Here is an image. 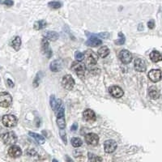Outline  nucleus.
Returning <instances> with one entry per match:
<instances>
[{"instance_id": "f257e3e1", "label": "nucleus", "mask_w": 162, "mask_h": 162, "mask_svg": "<svg viewBox=\"0 0 162 162\" xmlns=\"http://www.w3.org/2000/svg\"><path fill=\"white\" fill-rule=\"evenodd\" d=\"M71 69L76 73L77 76H79L80 78H82L84 76L86 66L83 63L76 61V62L72 63V66H71Z\"/></svg>"}, {"instance_id": "f03ea898", "label": "nucleus", "mask_w": 162, "mask_h": 162, "mask_svg": "<svg viewBox=\"0 0 162 162\" xmlns=\"http://www.w3.org/2000/svg\"><path fill=\"white\" fill-rule=\"evenodd\" d=\"M2 122H3V124L4 127H8V128L14 127L17 125V118L12 114L4 115L2 118Z\"/></svg>"}, {"instance_id": "7ed1b4c3", "label": "nucleus", "mask_w": 162, "mask_h": 162, "mask_svg": "<svg viewBox=\"0 0 162 162\" xmlns=\"http://www.w3.org/2000/svg\"><path fill=\"white\" fill-rule=\"evenodd\" d=\"M12 103V97L7 92H0V106L3 108H8Z\"/></svg>"}, {"instance_id": "20e7f679", "label": "nucleus", "mask_w": 162, "mask_h": 162, "mask_svg": "<svg viewBox=\"0 0 162 162\" xmlns=\"http://www.w3.org/2000/svg\"><path fill=\"white\" fill-rule=\"evenodd\" d=\"M2 140L7 145H13L17 142V136L13 131H8L2 136Z\"/></svg>"}, {"instance_id": "39448f33", "label": "nucleus", "mask_w": 162, "mask_h": 162, "mask_svg": "<svg viewBox=\"0 0 162 162\" xmlns=\"http://www.w3.org/2000/svg\"><path fill=\"white\" fill-rule=\"evenodd\" d=\"M75 79L71 75H66L62 79V85L67 90H72L75 86Z\"/></svg>"}, {"instance_id": "423d86ee", "label": "nucleus", "mask_w": 162, "mask_h": 162, "mask_svg": "<svg viewBox=\"0 0 162 162\" xmlns=\"http://www.w3.org/2000/svg\"><path fill=\"white\" fill-rule=\"evenodd\" d=\"M85 142L87 143V144L90 145V146H97L99 143V136L95 134V133H88L85 137Z\"/></svg>"}, {"instance_id": "0eeeda50", "label": "nucleus", "mask_w": 162, "mask_h": 162, "mask_svg": "<svg viewBox=\"0 0 162 162\" xmlns=\"http://www.w3.org/2000/svg\"><path fill=\"white\" fill-rule=\"evenodd\" d=\"M119 59L124 64H128L132 61V54L127 49H122L119 53Z\"/></svg>"}, {"instance_id": "6e6552de", "label": "nucleus", "mask_w": 162, "mask_h": 162, "mask_svg": "<svg viewBox=\"0 0 162 162\" xmlns=\"http://www.w3.org/2000/svg\"><path fill=\"white\" fill-rule=\"evenodd\" d=\"M117 143L113 140H108L104 142V149L106 153H112L117 149Z\"/></svg>"}, {"instance_id": "1a4fd4ad", "label": "nucleus", "mask_w": 162, "mask_h": 162, "mask_svg": "<svg viewBox=\"0 0 162 162\" xmlns=\"http://www.w3.org/2000/svg\"><path fill=\"white\" fill-rule=\"evenodd\" d=\"M41 48H42V54L47 57L48 58H49L50 57L52 56L53 52H52V50H51L50 47H49V42H48V41H47L46 39H45V38L42 41V45H41Z\"/></svg>"}, {"instance_id": "9d476101", "label": "nucleus", "mask_w": 162, "mask_h": 162, "mask_svg": "<svg viewBox=\"0 0 162 162\" xmlns=\"http://www.w3.org/2000/svg\"><path fill=\"white\" fill-rule=\"evenodd\" d=\"M102 44V40L99 39L95 34H90V37H88V40L86 42V45L89 47H97Z\"/></svg>"}, {"instance_id": "9b49d317", "label": "nucleus", "mask_w": 162, "mask_h": 162, "mask_svg": "<svg viewBox=\"0 0 162 162\" xmlns=\"http://www.w3.org/2000/svg\"><path fill=\"white\" fill-rule=\"evenodd\" d=\"M8 155L12 158H17L22 155V150L17 145H11L8 149Z\"/></svg>"}, {"instance_id": "f8f14e48", "label": "nucleus", "mask_w": 162, "mask_h": 162, "mask_svg": "<svg viewBox=\"0 0 162 162\" xmlns=\"http://www.w3.org/2000/svg\"><path fill=\"white\" fill-rule=\"evenodd\" d=\"M148 78L151 79V81L152 82L157 83L161 79V71L159 69L151 70L148 73Z\"/></svg>"}, {"instance_id": "ddd939ff", "label": "nucleus", "mask_w": 162, "mask_h": 162, "mask_svg": "<svg viewBox=\"0 0 162 162\" xmlns=\"http://www.w3.org/2000/svg\"><path fill=\"white\" fill-rule=\"evenodd\" d=\"M83 118L86 122H93L97 119V117H96V113H94L93 110H92L90 109H85L83 112Z\"/></svg>"}, {"instance_id": "4468645a", "label": "nucleus", "mask_w": 162, "mask_h": 162, "mask_svg": "<svg viewBox=\"0 0 162 162\" xmlns=\"http://www.w3.org/2000/svg\"><path fill=\"white\" fill-rule=\"evenodd\" d=\"M136 71L139 72H144L147 69V64L145 60H143V58H137L135 61V64H134Z\"/></svg>"}, {"instance_id": "2eb2a0df", "label": "nucleus", "mask_w": 162, "mask_h": 162, "mask_svg": "<svg viewBox=\"0 0 162 162\" xmlns=\"http://www.w3.org/2000/svg\"><path fill=\"white\" fill-rule=\"evenodd\" d=\"M109 93L112 95L113 97L115 98L122 97L123 96V94H124L123 90L120 87L117 86V85H113V86L110 87L109 89Z\"/></svg>"}, {"instance_id": "dca6fc26", "label": "nucleus", "mask_w": 162, "mask_h": 162, "mask_svg": "<svg viewBox=\"0 0 162 162\" xmlns=\"http://www.w3.org/2000/svg\"><path fill=\"white\" fill-rule=\"evenodd\" d=\"M86 62L87 64L88 65V67H93L97 64V56L93 52L91 51H88L86 53Z\"/></svg>"}, {"instance_id": "f3484780", "label": "nucleus", "mask_w": 162, "mask_h": 162, "mask_svg": "<svg viewBox=\"0 0 162 162\" xmlns=\"http://www.w3.org/2000/svg\"><path fill=\"white\" fill-rule=\"evenodd\" d=\"M43 36H44L45 39L49 40V41H52V42H55L59 38L58 33L57 32H55V31H48V32H45V33L43 34Z\"/></svg>"}, {"instance_id": "a211bd4d", "label": "nucleus", "mask_w": 162, "mask_h": 162, "mask_svg": "<svg viewBox=\"0 0 162 162\" xmlns=\"http://www.w3.org/2000/svg\"><path fill=\"white\" fill-rule=\"evenodd\" d=\"M49 68L51 70V72H60L63 68V63H62V61L56 59V60H54L50 65H49Z\"/></svg>"}, {"instance_id": "6ab92c4d", "label": "nucleus", "mask_w": 162, "mask_h": 162, "mask_svg": "<svg viewBox=\"0 0 162 162\" xmlns=\"http://www.w3.org/2000/svg\"><path fill=\"white\" fill-rule=\"evenodd\" d=\"M148 95L149 97L153 99V100H156L160 97V92L157 89V88L155 86H151L148 89Z\"/></svg>"}, {"instance_id": "aec40b11", "label": "nucleus", "mask_w": 162, "mask_h": 162, "mask_svg": "<svg viewBox=\"0 0 162 162\" xmlns=\"http://www.w3.org/2000/svg\"><path fill=\"white\" fill-rule=\"evenodd\" d=\"M21 44H22V41H21V38L16 36L11 42V46L15 49V51H18L20 49V46H21Z\"/></svg>"}, {"instance_id": "412c9836", "label": "nucleus", "mask_w": 162, "mask_h": 162, "mask_svg": "<svg viewBox=\"0 0 162 162\" xmlns=\"http://www.w3.org/2000/svg\"><path fill=\"white\" fill-rule=\"evenodd\" d=\"M29 135L32 138H33L34 140H36V142L38 143H39V144H43V143L45 142V138L42 136H41V135L38 134V133L29 131Z\"/></svg>"}, {"instance_id": "4be33fe9", "label": "nucleus", "mask_w": 162, "mask_h": 162, "mask_svg": "<svg viewBox=\"0 0 162 162\" xmlns=\"http://www.w3.org/2000/svg\"><path fill=\"white\" fill-rule=\"evenodd\" d=\"M150 58H151V60L153 63H158L160 61H161L162 57L161 54V53L159 51H157V50H153L150 54Z\"/></svg>"}, {"instance_id": "5701e85b", "label": "nucleus", "mask_w": 162, "mask_h": 162, "mask_svg": "<svg viewBox=\"0 0 162 162\" xmlns=\"http://www.w3.org/2000/svg\"><path fill=\"white\" fill-rule=\"evenodd\" d=\"M109 49L108 46H106V45H104V46H102L100 49H98V55L102 58H106L109 55Z\"/></svg>"}, {"instance_id": "b1692460", "label": "nucleus", "mask_w": 162, "mask_h": 162, "mask_svg": "<svg viewBox=\"0 0 162 162\" xmlns=\"http://www.w3.org/2000/svg\"><path fill=\"white\" fill-rule=\"evenodd\" d=\"M46 25H47L46 21L43 20V19H41V20H38V21H36L34 23L33 29L35 30H42L43 29H45Z\"/></svg>"}, {"instance_id": "393cba45", "label": "nucleus", "mask_w": 162, "mask_h": 162, "mask_svg": "<svg viewBox=\"0 0 162 162\" xmlns=\"http://www.w3.org/2000/svg\"><path fill=\"white\" fill-rule=\"evenodd\" d=\"M71 143H72L73 147H79L83 144V141L80 140L79 138H78V137H73L71 140Z\"/></svg>"}, {"instance_id": "a878e982", "label": "nucleus", "mask_w": 162, "mask_h": 162, "mask_svg": "<svg viewBox=\"0 0 162 162\" xmlns=\"http://www.w3.org/2000/svg\"><path fill=\"white\" fill-rule=\"evenodd\" d=\"M57 125L58 126V127L60 130H64L66 127V120L65 117L57 118Z\"/></svg>"}, {"instance_id": "bb28decb", "label": "nucleus", "mask_w": 162, "mask_h": 162, "mask_svg": "<svg viewBox=\"0 0 162 162\" xmlns=\"http://www.w3.org/2000/svg\"><path fill=\"white\" fill-rule=\"evenodd\" d=\"M88 159L91 162H102V157L91 152H88Z\"/></svg>"}, {"instance_id": "cd10ccee", "label": "nucleus", "mask_w": 162, "mask_h": 162, "mask_svg": "<svg viewBox=\"0 0 162 162\" xmlns=\"http://www.w3.org/2000/svg\"><path fill=\"white\" fill-rule=\"evenodd\" d=\"M48 6L52 9H58L62 7V3L59 1H52L48 3Z\"/></svg>"}, {"instance_id": "c85d7f7f", "label": "nucleus", "mask_w": 162, "mask_h": 162, "mask_svg": "<svg viewBox=\"0 0 162 162\" xmlns=\"http://www.w3.org/2000/svg\"><path fill=\"white\" fill-rule=\"evenodd\" d=\"M118 37H119V40L115 41L114 43H115L116 45H123V44H125V42H126V38H125L124 34L122 33V32H119V33H118Z\"/></svg>"}, {"instance_id": "c756f323", "label": "nucleus", "mask_w": 162, "mask_h": 162, "mask_svg": "<svg viewBox=\"0 0 162 162\" xmlns=\"http://www.w3.org/2000/svg\"><path fill=\"white\" fill-rule=\"evenodd\" d=\"M57 102H58V100L55 98V96L54 95H51L50 97H49V104H50V107L52 108L53 110H54L55 108H56Z\"/></svg>"}, {"instance_id": "7c9ffc66", "label": "nucleus", "mask_w": 162, "mask_h": 162, "mask_svg": "<svg viewBox=\"0 0 162 162\" xmlns=\"http://www.w3.org/2000/svg\"><path fill=\"white\" fill-rule=\"evenodd\" d=\"M42 76H43V74H42V72H38V74H37L36 78H35V79H34V82H33V85L35 88H36V87H38V85H39L40 81H41V79H42Z\"/></svg>"}, {"instance_id": "2f4dec72", "label": "nucleus", "mask_w": 162, "mask_h": 162, "mask_svg": "<svg viewBox=\"0 0 162 162\" xmlns=\"http://www.w3.org/2000/svg\"><path fill=\"white\" fill-rule=\"evenodd\" d=\"M75 58L78 62H82L84 58V54L81 52H79V51H76L75 53Z\"/></svg>"}, {"instance_id": "473e14b6", "label": "nucleus", "mask_w": 162, "mask_h": 162, "mask_svg": "<svg viewBox=\"0 0 162 162\" xmlns=\"http://www.w3.org/2000/svg\"><path fill=\"white\" fill-rule=\"evenodd\" d=\"M60 136L63 141V143L65 144H67V135H66V132L63 131V130H61L60 131Z\"/></svg>"}, {"instance_id": "72a5a7b5", "label": "nucleus", "mask_w": 162, "mask_h": 162, "mask_svg": "<svg viewBox=\"0 0 162 162\" xmlns=\"http://www.w3.org/2000/svg\"><path fill=\"white\" fill-rule=\"evenodd\" d=\"M97 37H100V38H104V39H107V38H109V34L108 33H101L97 34V35H96Z\"/></svg>"}, {"instance_id": "f704fd0d", "label": "nucleus", "mask_w": 162, "mask_h": 162, "mask_svg": "<svg viewBox=\"0 0 162 162\" xmlns=\"http://www.w3.org/2000/svg\"><path fill=\"white\" fill-rule=\"evenodd\" d=\"M2 3H3L4 5H7L8 7H11L14 4V2L12 0H5L3 2H2Z\"/></svg>"}, {"instance_id": "c9c22d12", "label": "nucleus", "mask_w": 162, "mask_h": 162, "mask_svg": "<svg viewBox=\"0 0 162 162\" xmlns=\"http://www.w3.org/2000/svg\"><path fill=\"white\" fill-rule=\"evenodd\" d=\"M147 27H148L150 29H154V27H155L154 21H153V20H150V21H148V23H147Z\"/></svg>"}, {"instance_id": "e433bc0d", "label": "nucleus", "mask_w": 162, "mask_h": 162, "mask_svg": "<svg viewBox=\"0 0 162 162\" xmlns=\"http://www.w3.org/2000/svg\"><path fill=\"white\" fill-rule=\"evenodd\" d=\"M77 129H78V124L75 122V123L72 126V127H71V131H76Z\"/></svg>"}, {"instance_id": "4c0bfd02", "label": "nucleus", "mask_w": 162, "mask_h": 162, "mask_svg": "<svg viewBox=\"0 0 162 162\" xmlns=\"http://www.w3.org/2000/svg\"><path fill=\"white\" fill-rule=\"evenodd\" d=\"M8 84L10 88H13V87H14V83H13V82H12L10 79H8Z\"/></svg>"}, {"instance_id": "58836bf2", "label": "nucleus", "mask_w": 162, "mask_h": 162, "mask_svg": "<svg viewBox=\"0 0 162 162\" xmlns=\"http://www.w3.org/2000/svg\"><path fill=\"white\" fill-rule=\"evenodd\" d=\"M66 160H67V162H74L72 160V158H71V157H69L67 155L66 156Z\"/></svg>"}, {"instance_id": "ea45409f", "label": "nucleus", "mask_w": 162, "mask_h": 162, "mask_svg": "<svg viewBox=\"0 0 162 162\" xmlns=\"http://www.w3.org/2000/svg\"><path fill=\"white\" fill-rule=\"evenodd\" d=\"M52 162H58V161H57L56 159H53V161H52Z\"/></svg>"}]
</instances>
